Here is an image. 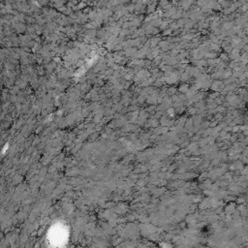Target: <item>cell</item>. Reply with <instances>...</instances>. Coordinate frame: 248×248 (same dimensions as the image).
Listing matches in <instances>:
<instances>
[{"label":"cell","instance_id":"obj_1","mask_svg":"<svg viewBox=\"0 0 248 248\" xmlns=\"http://www.w3.org/2000/svg\"><path fill=\"white\" fill-rule=\"evenodd\" d=\"M194 3V0H181V8L188 9Z\"/></svg>","mask_w":248,"mask_h":248},{"label":"cell","instance_id":"obj_2","mask_svg":"<svg viewBox=\"0 0 248 248\" xmlns=\"http://www.w3.org/2000/svg\"><path fill=\"white\" fill-rule=\"evenodd\" d=\"M147 12L148 13H151V12H153L154 10H155V8H156V5H155V3H149L148 4V6H147Z\"/></svg>","mask_w":248,"mask_h":248},{"label":"cell","instance_id":"obj_3","mask_svg":"<svg viewBox=\"0 0 248 248\" xmlns=\"http://www.w3.org/2000/svg\"><path fill=\"white\" fill-rule=\"evenodd\" d=\"M126 9L128 10V11H133V10H135V4H129L127 7H126Z\"/></svg>","mask_w":248,"mask_h":248},{"label":"cell","instance_id":"obj_4","mask_svg":"<svg viewBox=\"0 0 248 248\" xmlns=\"http://www.w3.org/2000/svg\"><path fill=\"white\" fill-rule=\"evenodd\" d=\"M119 2L120 3H126V2H128V0H120Z\"/></svg>","mask_w":248,"mask_h":248}]
</instances>
